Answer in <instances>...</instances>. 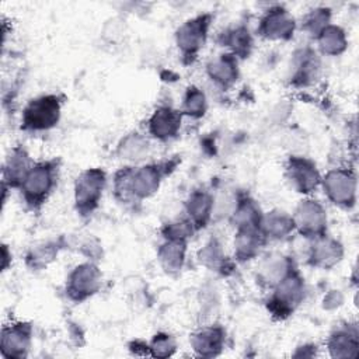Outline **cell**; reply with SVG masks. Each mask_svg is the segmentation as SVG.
Wrapping results in <instances>:
<instances>
[{
  "label": "cell",
  "mask_w": 359,
  "mask_h": 359,
  "mask_svg": "<svg viewBox=\"0 0 359 359\" xmlns=\"http://www.w3.org/2000/svg\"><path fill=\"white\" fill-rule=\"evenodd\" d=\"M273 287L275 290L269 300V310L279 317L292 314L304 296L303 279L292 271Z\"/></svg>",
  "instance_id": "cell-4"
},
{
  "label": "cell",
  "mask_w": 359,
  "mask_h": 359,
  "mask_svg": "<svg viewBox=\"0 0 359 359\" xmlns=\"http://www.w3.org/2000/svg\"><path fill=\"white\" fill-rule=\"evenodd\" d=\"M187 213L194 227H203L213 216V198L205 191H195L187 202Z\"/></svg>",
  "instance_id": "cell-14"
},
{
  "label": "cell",
  "mask_w": 359,
  "mask_h": 359,
  "mask_svg": "<svg viewBox=\"0 0 359 359\" xmlns=\"http://www.w3.org/2000/svg\"><path fill=\"white\" fill-rule=\"evenodd\" d=\"M209 77L222 87H229L237 80V59L234 55H220L208 65Z\"/></svg>",
  "instance_id": "cell-17"
},
{
  "label": "cell",
  "mask_w": 359,
  "mask_h": 359,
  "mask_svg": "<svg viewBox=\"0 0 359 359\" xmlns=\"http://www.w3.org/2000/svg\"><path fill=\"white\" fill-rule=\"evenodd\" d=\"M294 229H297L303 237L317 238L325 236L327 215L324 208L317 201H302L293 216Z\"/></svg>",
  "instance_id": "cell-6"
},
{
  "label": "cell",
  "mask_w": 359,
  "mask_h": 359,
  "mask_svg": "<svg viewBox=\"0 0 359 359\" xmlns=\"http://www.w3.org/2000/svg\"><path fill=\"white\" fill-rule=\"evenodd\" d=\"M286 172L289 181L299 192L309 194L320 182V175L316 164L303 157H292L287 163Z\"/></svg>",
  "instance_id": "cell-10"
},
{
  "label": "cell",
  "mask_w": 359,
  "mask_h": 359,
  "mask_svg": "<svg viewBox=\"0 0 359 359\" xmlns=\"http://www.w3.org/2000/svg\"><path fill=\"white\" fill-rule=\"evenodd\" d=\"M320 49L327 55H339L346 48V36L342 28L335 25H327L318 35Z\"/></svg>",
  "instance_id": "cell-24"
},
{
  "label": "cell",
  "mask_w": 359,
  "mask_h": 359,
  "mask_svg": "<svg viewBox=\"0 0 359 359\" xmlns=\"http://www.w3.org/2000/svg\"><path fill=\"white\" fill-rule=\"evenodd\" d=\"M181 126V114L168 107H163L154 111L149 119V132L153 137L167 140L174 137Z\"/></svg>",
  "instance_id": "cell-12"
},
{
  "label": "cell",
  "mask_w": 359,
  "mask_h": 359,
  "mask_svg": "<svg viewBox=\"0 0 359 359\" xmlns=\"http://www.w3.org/2000/svg\"><path fill=\"white\" fill-rule=\"evenodd\" d=\"M226 42L229 43V46L233 48L234 55H247L250 52L251 43H252L248 31L243 27H238V28L233 29L229 34Z\"/></svg>",
  "instance_id": "cell-26"
},
{
  "label": "cell",
  "mask_w": 359,
  "mask_h": 359,
  "mask_svg": "<svg viewBox=\"0 0 359 359\" xmlns=\"http://www.w3.org/2000/svg\"><path fill=\"white\" fill-rule=\"evenodd\" d=\"M209 21V15H199L185 21L177 29V46L180 48L184 56L195 57L196 53L203 48V43L208 36Z\"/></svg>",
  "instance_id": "cell-7"
},
{
  "label": "cell",
  "mask_w": 359,
  "mask_h": 359,
  "mask_svg": "<svg viewBox=\"0 0 359 359\" xmlns=\"http://www.w3.org/2000/svg\"><path fill=\"white\" fill-rule=\"evenodd\" d=\"M104 187L105 172L101 168H88L77 177L74 184V201L81 215H87L97 208Z\"/></svg>",
  "instance_id": "cell-2"
},
{
  "label": "cell",
  "mask_w": 359,
  "mask_h": 359,
  "mask_svg": "<svg viewBox=\"0 0 359 359\" xmlns=\"http://www.w3.org/2000/svg\"><path fill=\"white\" fill-rule=\"evenodd\" d=\"M294 229L293 217L282 210H273L261 217L259 230L265 237L283 238Z\"/></svg>",
  "instance_id": "cell-18"
},
{
  "label": "cell",
  "mask_w": 359,
  "mask_h": 359,
  "mask_svg": "<svg viewBox=\"0 0 359 359\" xmlns=\"http://www.w3.org/2000/svg\"><path fill=\"white\" fill-rule=\"evenodd\" d=\"M328 349L334 358H351L358 352V334L348 328L338 330L328 339Z\"/></svg>",
  "instance_id": "cell-21"
},
{
  "label": "cell",
  "mask_w": 359,
  "mask_h": 359,
  "mask_svg": "<svg viewBox=\"0 0 359 359\" xmlns=\"http://www.w3.org/2000/svg\"><path fill=\"white\" fill-rule=\"evenodd\" d=\"M324 192L338 206L351 208L356 199V180L349 170L337 168L323 180Z\"/></svg>",
  "instance_id": "cell-5"
},
{
  "label": "cell",
  "mask_w": 359,
  "mask_h": 359,
  "mask_svg": "<svg viewBox=\"0 0 359 359\" xmlns=\"http://www.w3.org/2000/svg\"><path fill=\"white\" fill-rule=\"evenodd\" d=\"M150 153V144L147 139L139 133H130L125 136L119 146H118V154L121 158L128 161H140L146 158Z\"/></svg>",
  "instance_id": "cell-23"
},
{
  "label": "cell",
  "mask_w": 359,
  "mask_h": 359,
  "mask_svg": "<svg viewBox=\"0 0 359 359\" xmlns=\"http://www.w3.org/2000/svg\"><path fill=\"white\" fill-rule=\"evenodd\" d=\"M31 167L27 153L20 147L13 149L4 165V181H10V185H21Z\"/></svg>",
  "instance_id": "cell-19"
},
{
  "label": "cell",
  "mask_w": 359,
  "mask_h": 359,
  "mask_svg": "<svg viewBox=\"0 0 359 359\" xmlns=\"http://www.w3.org/2000/svg\"><path fill=\"white\" fill-rule=\"evenodd\" d=\"M149 351L151 352L153 356H160V358L171 356L175 351L174 339L167 334H158L153 338L151 344L149 345Z\"/></svg>",
  "instance_id": "cell-28"
},
{
  "label": "cell",
  "mask_w": 359,
  "mask_h": 359,
  "mask_svg": "<svg viewBox=\"0 0 359 359\" xmlns=\"http://www.w3.org/2000/svg\"><path fill=\"white\" fill-rule=\"evenodd\" d=\"M224 332L220 327H205L191 338L194 349L202 356H215L223 346Z\"/></svg>",
  "instance_id": "cell-15"
},
{
  "label": "cell",
  "mask_w": 359,
  "mask_h": 359,
  "mask_svg": "<svg viewBox=\"0 0 359 359\" xmlns=\"http://www.w3.org/2000/svg\"><path fill=\"white\" fill-rule=\"evenodd\" d=\"M259 278L268 286H276L292 271V261L287 257L276 255L268 258L259 268Z\"/></svg>",
  "instance_id": "cell-20"
},
{
  "label": "cell",
  "mask_w": 359,
  "mask_h": 359,
  "mask_svg": "<svg viewBox=\"0 0 359 359\" xmlns=\"http://www.w3.org/2000/svg\"><path fill=\"white\" fill-rule=\"evenodd\" d=\"M56 252L57 250H55L52 244H42L32 250V252L28 255V259L32 262L34 266H43L53 259Z\"/></svg>",
  "instance_id": "cell-31"
},
{
  "label": "cell",
  "mask_w": 359,
  "mask_h": 359,
  "mask_svg": "<svg viewBox=\"0 0 359 359\" xmlns=\"http://www.w3.org/2000/svg\"><path fill=\"white\" fill-rule=\"evenodd\" d=\"M342 257V247L338 241L325 236L317 237L314 244L310 247L307 259L320 268H330L335 265Z\"/></svg>",
  "instance_id": "cell-13"
},
{
  "label": "cell",
  "mask_w": 359,
  "mask_h": 359,
  "mask_svg": "<svg viewBox=\"0 0 359 359\" xmlns=\"http://www.w3.org/2000/svg\"><path fill=\"white\" fill-rule=\"evenodd\" d=\"M237 236L234 238L236 255L238 259L247 261L258 254L262 238L265 237L259 227H240L237 229Z\"/></svg>",
  "instance_id": "cell-16"
},
{
  "label": "cell",
  "mask_w": 359,
  "mask_h": 359,
  "mask_svg": "<svg viewBox=\"0 0 359 359\" xmlns=\"http://www.w3.org/2000/svg\"><path fill=\"white\" fill-rule=\"evenodd\" d=\"M60 118V101L56 95L38 97L25 107L22 123L31 130H46L53 128Z\"/></svg>",
  "instance_id": "cell-3"
},
{
  "label": "cell",
  "mask_w": 359,
  "mask_h": 359,
  "mask_svg": "<svg viewBox=\"0 0 359 359\" xmlns=\"http://www.w3.org/2000/svg\"><path fill=\"white\" fill-rule=\"evenodd\" d=\"M192 230H194V224L189 222V219L177 220V222H172L165 226L164 234H165L167 240L185 241L192 234Z\"/></svg>",
  "instance_id": "cell-27"
},
{
  "label": "cell",
  "mask_w": 359,
  "mask_h": 359,
  "mask_svg": "<svg viewBox=\"0 0 359 359\" xmlns=\"http://www.w3.org/2000/svg\"><path fill=\"white\" fill-rule=\"evenodd\" d=\"M101 282L100 271L95 265L87 262L76 266L67 278L66 293L70 299L76 302H81L90 296H93Z\"/></svg>",
  "instance_id": "cell-8"
},
{
  "label": "cell",
  "mask_w": 359,
  "mask_h": 359,
  "mask_svg": "<svg viewBox=\"0 0 359 359\" xmlns=\"http://www.w3.org/2000/svg\"><path fill=\"white\" fill-rule=\"evenodd\" d=\"M199 259L203 265L217 268L223 262V254L220 245L216 241H210L199 251Z\"/></svg>",
  "instance_id": "cell-30"
},
{
  "label": "cell",
  "mask_w": 359,
  "mask_h": 359,
  "mask_svg": "<svg viewBox=\"0 0 359 359\" xmlns=\"http://www.w3.org/2000/svg\"><path fill=\"white\" fill-rule=\"evenodd\" d=\"M205 111H206L205 94L196 87H189L184 98V112L189 116L199 118L205 114Z\"/></svg>",
  "instance_id": "cell-25"
},
{
  "label": "cell",
  "mask_w": 359,
  "mask_h": 359,
  "mask_svg": "<svg viewBox=\"0 0 359 359\" xmlns=\"http://www.w3.org/2000/svg\"><path fill=\"white\" fill-rule=\"evenodd\" d=\"M31 344V327L17 323L1 331V355L4 358H24Z\"/></svg>",
  "instance_id": "cell-9"
},
{
  "label": "cell",
  "mask_w": 359,
  "mask_h": 359,
  "mask_svg": "<svg viewBox=\"0 0 359 359\" xmlns=\"http://www.w3.org/2000/svg\"><path fill=\"white\" fill-rule=\"evenodd\" d=\"M55 180L56 168L52 163L32 164L20 185L25 202L32 208L42 205L55 187Z\"/></svg>",
  "instance_id": "cell-1"
},
{
  "label": "cell",
  "mask_w": 359,
  "mask_h": 359,
  "mask_svg": "<svg viewBox=\"0 0 359 359\" xmlns=\"http://www.w3.org/2000/svg\"><path fill=\"white\" fill-rule=\"evenodd\" d=\"M293 18L286 10L280 7L268 10V13L261 20L259 32L266 39H287L293 35Z\"/></svg>",
  "instance_id": "cell-11"
},
{
  "label": "cell",
  "mask_w": 359,
  "mask_h": 359,
  "mask_svg": "<svg viewBox=\"0 0 359 359\" xmlns=\"http://www.w3.org/2000/svg\"><path fill=\"white\" fill-rule=\"evenodd\" d=\"M328 21H330V10L316 8L307 15L304 21V27L314 35H318L328 25Z\"/></svg>",
  "instance_id": "cell-29"
},
{
  "label": "cell",
  "mask_w": 359,
  "mask_h": 359,
  "mask_svg": "<svg viewBox=\"0 0 359 359\" xmlns=\"http://www.w3.org/2000/svg\"><path fill=\"white\" fill-rule=\"evenodd\" d=\"M158 259L167 272L181 271L185 259V241L167 240L158 250Z\"/></svg>",
  "instance_id": "cell-22"
}]
</instances>
